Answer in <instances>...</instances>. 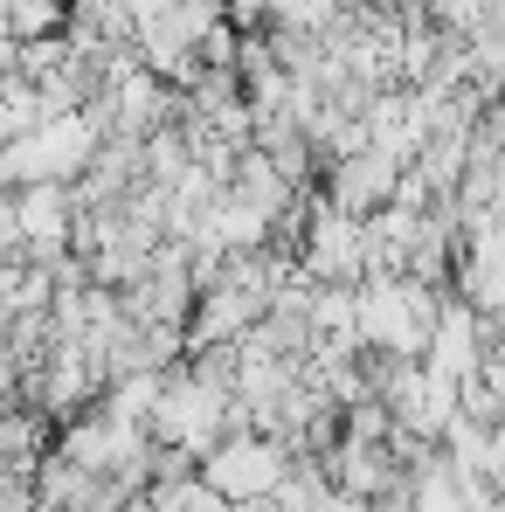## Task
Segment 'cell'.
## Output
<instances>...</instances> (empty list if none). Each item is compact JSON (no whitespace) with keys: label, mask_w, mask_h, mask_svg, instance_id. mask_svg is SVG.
I'll use <instances>...</instances> for the list:
<instances>
[{"label":"cell","mask_w":505,"mask_h":512,"mask_svg":"<svg viewBox=\"0 0 505 512\" xmlns=\"http://www.w3.org/2000/svg\"><path fill=\"white\" fill-rule=\"evenodd\" d=\"M298 270L312 284H360L367 277V222L339 215L333 201H305L298 215Z\"/></svg>","instance_id":"3"},{"label":"cell","mask_w":505,"mask_h":512,"mask_svg":"<svg viewBox=\"0 0 505 512\" xmlns=\"http://www.w3.org/2000/svg\"><path fill=\"white\" fill-rule=\"evenodd\" d=\"M284 471H291V443H277V436H263V429H236V436H222L201 464H194V478L208 485V492H222L229 506H270V492L284 485Z\"/></svg>","instance_id":"2"},{"label":"cell","mask_w":505,"mask_h":512,"mask_svg":"<svg viewBox=\"0 0 505 512\" xmlns=\"http://www.w3.org/2000/svg\"><path fill=\"white\" fill-rule=\"evenodd\" d=\"M326 194L319 201H333L339 215H374V208H388V194H395V180H402V167L388 160V153H374V146H360V153H339V160H326Z\"/></svg>","instance_id":"4"},{"label":"cell","mask_w":505,"mask_h":512,"mask_svg":"<svg viewBox=\"0 0 505 512\" xmlns=\"http://www.w3.org/2000/svg\"><path fill=\"white\" fill-rule=\"evenodd\" d=\"M7 14H14L21 28H49V21H56V0H7Z\"/></svg>","instance_id":"7"},{"label":"cell","mask_w":505,"mask_h":512,"mask_svg":"<svg viewBox=\"0 0 505 512\" xmlns=\"http://www.w3.org/2000/svg\"><path fill=\"white\" fill-rule=\"evenodd\" d=\"M222 21L250 35V28H263V21H270V0H222Z\"/></svg>","instance_id":"6"},{"label":"cell","mask_w":505,"mask_h":512,"mask_svg":"<svg viewBox=\"0 0 505 512\" xmlns=\"http://www.w3.org/2000/svg\"><path fill=\"white\" fill-rule=\"evenodd\" d=\"M312 333L319 340H346V346H360L353 340V312H360V298H353V284H312Z\"/></svg>","instance_id":"5"},{"label":"cell","mask_w":505,"mask_h":512,"mask_svg":"<svg viewBox=\"0 0 505 512\" xmlns=\"http://www.w3.org/2000/svg\"><path fill=\"white\" fill-rule=\"evenodd\" d=\"M360 312H353V340L367 353H395V360H422L429 326H436V291H422L416 277H395V270H367L353 284Z\"/></svg>","instance_id":"1"}]
</instances>
